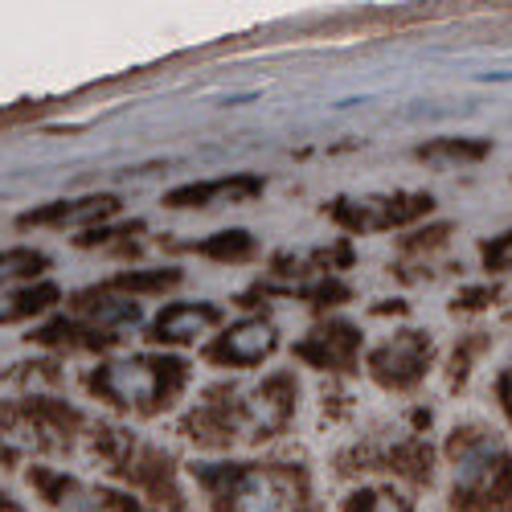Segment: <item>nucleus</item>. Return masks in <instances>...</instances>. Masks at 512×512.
Listing matches in <instances>:
<instances>
[{
	"label": "nucleus",
	"instance_id": "obj_1",
	"mask_svg": "<svg viewBox=\"0 0 512 512\" xmlns=\"http://www.w3.org/2000/svg\"><path fill=\"white\" fill-rule=\"evenodd\" d=\"M508 455L492 435H467L455 443V488L467 496H488L508 484Z\"/></svg>",
	"mask_w": 512,
	"mask_h": 512
},
{
	"label": "nucleus",
	"instance_id": "obj_2",
	"mask_svg": "<svg viewBox=\"0 0 512 512\" xmlns=\"http://www.w3.org/2000/svg\"><path fill=\"white\" fill-rule=\"evenodd\" d=\"M230 512H300V488L287 472H242L230 484Z\"/></svg>",
	"mask_w": 512,
	"mask_h": 512
},
{
	"label": "nucleus",
	"instance_id": "obj_3",
	"mask_svg": "<svg viewBox=\"0 0 512 512\" xmlns=\"http://www.w3.org/2000/svg\"><path fill=\"white\" fill-rule=\"evenodd\" d=\"M103 386H107L119 402H127V406H148V402L160 398V373H156V365H148V361H119V365L107 369Z\"/></svg>",
	"mask_w": 512,
	"mask_h": 512
},
{
	"label": "nucleus",
	"instance_id": "obj_4",
	"mask_svg": "<svg viewBox=\"0 0 512 512\" xmlns=\"http://www.w3.org/2000/svg\"><path fill=\"white\" fill-rule=\"evenodd\" d=\"M271 349H275V328L263 324V320H246V324L226 332L222 357L234 361V365H254V361H263Z\"/></svg>",
	"mask_w": 512,
	"mask_h": 512
},
{
	"label": "nucleus",
	"instance_id": "obj_5",
	"mask_svg": "<svg viewBox=\"0 0 512 512\" xmlns=\"http://www.w3.org/2000/svg\"><path fill=\"white\" fill-rule=\"evenodd\" d=\"M213 320H218V312L213 308H197V304H177V308H168L160 320H156V336L160 340H193L201 336Z\"/></svg>",
	"mask_w": 512,
	"mask_h": 512
},
{
	"label": "nucleus",
	"instance_id": "obj_6",
	"mask_svg": "<svg viewBox=\"0 0 512 512\" xmlns=\"http://www.w3.org/2000/svg\"><path fill=\"white\" fill-rule=\"evenodd\" d=\"M37 267H41V254H29V250H5V254H0V279L29 275Z\"/></svg>",
	"mask_w": 512,
	"mask_h": 512
},
{
	"label": "nucleus",
	"instance_id": "obj_7",
	"mask_svg": "<svg viewBox=\"0 0 512 512\" xmlns=\"http://www.w3.org/2000/svg\"><path fill=\"white\" fill-rule=\"evenodd\" d=\"M50 291H41V295H0V320H21L29 312H37L41 304L37 300H46Z\"/></svg>",
	"mask_w": 512,
	"mask_h": 512
},
{
	"label": "nucleus",
	"instance_id": "obj_8",
	"mask_svg": "<svg viewBox=\"0 0 512 512\" xmlns=\"http://www.w3.org/2000/svg\"><path fill=\"white\" fill-rule=\"evenodd\" d=\"M365 512H406V504H402L398 496H386V492H381V496H373V500L365 504Z\"/></svg>",
	"mask_w": 512,
	"mask_h": 512
},
{
	"label": "nucleus",
	"instance_id": "obj_9",
	"mask_svg": "<svg viewBox=\"0 0 512 512\" xmlns=\"http://www.w3.org/2000/svg\"><path fill=\"white\" fill-rule=\"evenodd\" d=\"M488 263H496V267H508V271H512V234H508L500 246H492V250H488Z\"/></svg>",
	"mask_w": 512,
	"mask_h": 512
},
{
	"label": "nucleus",
	"instance_id": "obj_10",
	"mask_svg": "<svg viewBox=\"0 0 512 512\" xmlns=\"http://www.w3.org/2000/svg\"><path fill=\"white\" fill-rule=\"evenodd\" d=\"M500 398H504V406H508V414H512V373L500 381Z\"/></svg>",
	"mask_w": 512,
	"mask_h": 512
}]
</instances>
